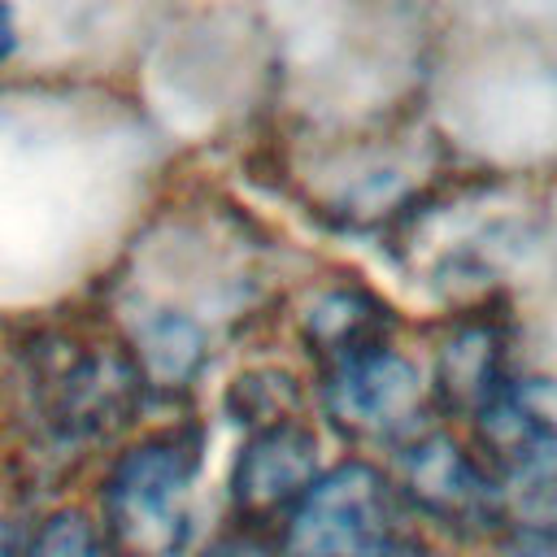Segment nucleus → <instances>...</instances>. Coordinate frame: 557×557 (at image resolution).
I'll return each instance as SVG.
<instances>
[{"mask_svg":"<svg viewBox=\"0 0 557 557\" xmlns=\"http://www.w3.org/2000/svg\"><path fill=\"white\" fill-rule=\"evenodd\" d=\"M26 557H122V553L109 544V535L96 522L78 513H57L39 527Z\"/></svg>","mask_w":557,"mask_h":557,"instance_id":"obj_9","label":"nucleus"},{"mask_svg":"<svg viewBox=\"0 0 557 557\" xmlns=\"http://www.w3.org/2000/svg\"><path fill=\"white\" fill-rule=\"evenodd\" d=\"M313 479H318V444L300 422L283 418L257 426V435L244 444L231 474V500L244 518H270L278 509L292 513V505L313 487Z\"/></svg>","mask_w":557,"mask_h":557,"instance_id":"obj_5","label":"nucleus"},{"mask_svg":"<svg viewBox=\"0 0 557 557\" xmlns=\"http://www.w3.org/2000/svg\"><path fill=\"white\" fill-rule=\"evenodd\" d=\"M422 383L405 357L392 348H366L344 361H331L326 409L335 426L357 440H400L422 418Z\"/></svg>","mask_w":557,"mask_h":557,"instance_id":"obj_3","label":"nucleus"},{"mask_svg":"<svg viewBox=\"0 0 557 557\" xmlns=\"http://www.w3.org/2000/svg\"><path fill=\"white\" fill-rule=\"evenodd\" d=\"M309 339L326 361H344L383 344V313H370V300L357 292H331L309 313Z\"/></svg>","mask_w":557,"mask_h":557,"instance_id":"obj_7","label":"nucleus"},{"mask_svg":"<svg viewBox=\"0 0 557 557\" xmlns=\"http://www.w3.org/2000/svg\"><path fill=\"white\" fill-rule=\"evenodd\" d=\"M283 557H400L396 487L366 461L318 474L287 513Z\"/></svg>","mask_w":557,"mask_h":557,"instance_id":"obj_2","label":"nucleus"},{"mask_svg":"<svg viewBox=\"0 0 557 557\" xmlns=\"http://www.w3.org/2000/svg\"><path fill=\"white\" fill-rule=\"evenodd\" d=\"M144 361L157 379H170V383L187 379L200 366V331L191 322L174 318V313L157 318L144 335Z\"/></svg>","mask_w":557,"mask_h":557,"instance_id":"obj_8","label":"nucleus"},{"mask_svg":"<svg viewBox=\"0 0 557 557\" xmlns=\"http://www.w3.org/2000/svg\"><path fill=\"white\" fill-rule=\"evenodd\" d=\"M196 440L187 431L135 444L104 479V535L122 557H178L191 540Z\"/></svg>","mask_w":557,"mask_h":557,"instance_id":"obj_1","label":"nucleus"},{"mask_svg":"<svg viewBox=\"0 0 557 557\" xmlns=\"http://www.w3.org/2000/svg\"><path fill=\"white\" fill-rule=\"evenodd\" d=\"M205 557H270V553L261 544H252V540H226V544L209 548Z\"/></svg>","mask_w":557,"mask_h":557,"instance_id":"obj_10","label":"nucleus"},{"mask_svg":"<svg viewBox=\"0 0 557 557\" xmlns=\"http://www.w3.org/2000/svg\"><path fill=\"white\" fill-rule=\"evenodd\" d=\"M13 52V17H9V9L0 4V61Z\"/></svg>","mask_w":557,"mask_h":557,"instance_id":"obj_11","label":"nucleus"},{"mask_svg":"<svg viewBox=\"0 0 557 557\" xmlns=\"http://www.w3.org/2000/svg\"><path fill=\"white\" fill-rule=\"evenodd\" d=\"M400 492L444 527H487L500 518V483L483 474L448 435H418L400 457Z\"/></svg>","mask_w":557,"mask_h":557,"instance_id":"obj_4","label":"nucleus"},{"mask_svg":"<svg viewBox=\"0 0 557 557\" xmlns=\"http://www.w3.org/2000/svg\"><path fill=\"white\" fill-rule=\"evenodd\" d=\"M444 400L453 409H466L470 418L509 383L505 357H500V339L487 326H466L461 335H453L440 352V374H435Z\"/></svg>","mask_w":557,"mask_h":557,"instance_id":"obj_6","label":"nucleus"}]
</instances>
